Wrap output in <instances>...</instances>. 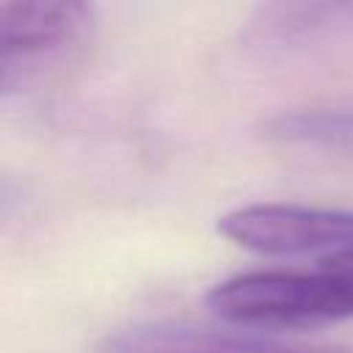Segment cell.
Instances as JSON below:
<instances>
[{"label": "cell", "mask_w": 353, "mask_h": 353, "mask_svg": "<svg viewBox=\"0 0 353 353\" xmlns=\"http://www.w3.org/2000/svg\"><path fill=\"white\" fill-rule=\"evenodd\" d=\"M207 309L248 328H298L353 320V281L331 270H251L218 281Z\"/></svg>", "instance_id": "obj_1"}, {"label": "cell", "mask_w": 353, "mask_h": 353, "mask_svg": "<svg viewBox=\"0 0 353 353\" xmlns=\"http://www.w3.org/2000/svg\"><path fill=\"white\" fill-rule=\"evenodd\" d=\"M97 30V8L83 0H36L0 6V91L39 88L77 61Z\"/></svg>", "instance_id": "obj_2"}, {"label": "cell", "mask_w": 353, "mask_h": 353, "mask_svg": "<svg viewBox=\"0 0 353 353\" xmlns=\"http://www.w3.org/2000/svg\"><path fill=\"white\" fill-rule=\"evenodd\" d=\"M218 232L240 248L298 256H334L353 251V210H323L303 204H245L218 218Z\"/></svg>", "instance_id": "obj_3"}, {"label": "cell", "mask_w": 353, "mask_h": 353, "mask_svg": "<svg viewBox=\"0 0 353 353\" xmlns=\"http://www.w3.org/2000/svg\"><path fill=\"white\" fill-rule=\"evenodd\" d=\"M99 353H350V350L342 345L287 342L262 334L201 328L188 323H141L105 336Z\"/></svg>", "instance_id": "obj_4"}, {"label": "cell", "mask_w": 353, "mask_h": 353, "mask_svg": "<svg viewBox=\"0 0 353 353\" xmlns=\"http://www.w3.org/2000/svg\"><path fill=\"white\" fill-rule=\"evenodd\" d=\"M268 135L281 143L342 149L353 146V105L331 108H301L279 113L268 124Z\"/></svg>", "instance_id": "obj_5"}, {"label": "cell", "mask_w": 353, "mask_h": 353, "mask_svg": "<svg viewBox=\"0 0 353 353\" xmlns=\"http://www.w3.org/2000/svg\"><path fill=\"white\" fill-rule=\"evenodd\" d=\"M323 262V270H331L336 276H345L353 281V251H342V254H334V256H325L320 259Z\"/></svg>", "instance_id": "obj_6"}]
</instances>
